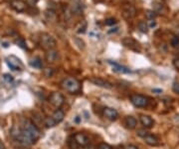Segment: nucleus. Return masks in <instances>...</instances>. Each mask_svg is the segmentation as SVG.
I'll return each mask as SVG.
<instances>
[{
    "mask_svg": "<svg viewBox=\"0 0 179 149\" xmlns=\"http://www.w3.org/2000/svg\"><path fill=\"white\" fill-rule=\"evenodd\" d=\"M115 23H117V20H115V18H109V19H107L106 21H105V24L107 25V26L115 25Z\"/></svg>",
    "mask_w": 179,
    "mask_h": 149,
    "instance_id": "33",
    "label": "nucleus"
},
{
    "mask_svg": "<svg viewBox=\"0 0 179 149\" xmlns=\"http://www.w3.org/2000/svg\"><path fill=\"white\" fill-rule=\"evenodd\" d=\"M179 45V37L178 36H174L171 39V46L172 47H177Z\"/></svg>",
    "mask_w": 179,
    "mask_h": 149,
    "instance_id": "32",
    "label": "nucleus"
},
{
    "mask_svg": "<svg viewBox=\"0 0 179 149\" xmlns=\"http://www.w3.org/2000/svg\"><path fill=\"white\" fill-rule=\"evenodd\" d=\"M173 65L175 66V68L179 69V57L174 59V61H173Z\"/></svg>",
    "mask_w": 179,
    "mask_h": 149,
    "instance_id": "39",
    "label": "nucleus"
},
{
    "mask_svg": "<svg viewBox=\"0 0 179 149\" xmlns=\"http://www.w3.org/2000/svg\"><path fill=\"white\" fill-rule=\"evenodd\" d=\"M38 1L39 0H26V4L31 7H34L37 3H38Z\"/></svg>",
    "mask_w": 179,
    "mask_h": 149,
    "instance_id": "36",
    "label": "nucleus"
},
{
    "mask_svg": "<svg viewBox=\"0 0 179 149\" xmlns=\"http://www.w3.org/2000/svg\"><path fill=\"white\" fill-rule=\"evenodd\" d=\"M145 16L148 20H154L155 16H156V12L153 11V10H146Z\"/></svg>",
    "mask_w": 179,
    "mask_h": 149,
    "instance_id": "27",
    "label": "nucleus"
},
{
    "mask_svg": "<svg viewBox=\"0 0 179 149\" xmlns=\"http://www.w3.org/2000/svg\"><path fill=\"white\" fill-rule=\"evenodd\" d=\"M87 30V22L86 21H82L80 24L77 26V33L81 34V33H85Z\"/></svg>",
    "mask_w": 179,
    "mask_h": 149,
    "instance_id": "24",
    "label": "nucleus"
},
{
    "mask_svg": "<svg viewBox=\"0 0 179 149\" xmlns=\"http://www.w3.org/2000/svg\"><path fill=\"white\" fill-rule=\"evenodd\" d=\"M0 149H6V147H5V144L2 142L1 140H0Z\"/></svg>",
    "mask_w": 179,
    "mask_h": 149,
    "instance_id": "44",
    "label": "nucleus"
},
{
    "mask_svg": "<svg viewBox=\"0 0 179 149\" xmlns=\"http://www.w3.org/2000/svg\"><path fill=\"white\" fill-rule=\"evenodd\" d=\"M61 85H62L63 89H65L66 91H68L69 93H72V94L79 92L81 89L80 82L74 77L65 78V79L61 82Z\"/></svg>",
    "mask_w": 179,
    "mask_h": 149,
    "instance_id": "1",
    "label": "nucleus"
},
{
    "mask_svg": "<svg viewBox=\"0 0 179 149\" xmlns=\"http://www.w3.org/2000/svg\"><path fill=\"white\" fill-rule=\"evenodd\" d=\"M153 6H154L153 11H155V12H160L163 8V5L161 3H158V2H154Z\"/></svg>",
    "mask_w": 179,
    "mask_h": 149,
    "instance_id": "30",
    "label": "nucleus"
},
{
    "mask_svg": "<svg viewBox=\"0 0 179 149\" xmlns=\"http://www.w3.org/2000/svg\"><path fill=\"white\" fill-rule=\"evenodd\" d=\"M136 123H137V122H136V119L132 116H126L125 118V126L127 128H130V129H133V128H135Z\"/></svg>",
    "mask_w": 179,
    "mask_h": 149,
    "instance_id": "17",
    "label": "nucleus"
},
{
    "mask_svg": "<svg viewBox=\"0 0 179 149\" xmlns=\"http://www.w3.org/2000/svg\"><path fill=\"white\" fill-rule=\"evenodd\" d=\"M81 120H82V117L78 115V116H76L75 118H74V122H75V123H80Z\"/></svg>",
    "mask_w": 179,
    "mask_h": 149,
    "instance_id": "42",
    "label": "nucleus"
},
{
    "mask_svg": "<svg viewBox=\"0 0 179 149\" xmlns=\"http://www.w3.org/2000/svg\"><path fill=\"white\" fill-rule=\"evenodd\" d=\"M68 145H69V147L71 149H78V143L76 142L75 139L73 138H69V140H68Z\"/></svg>",
    "mask_w": 179,
    "mask_h": 149,
    "instance_id": "28",
    "label": "nucleus"
},
{
    "mask_svg": "<svg viewBox=\"0 0 179 149\" xmlns=\"http://www.w3.org/2000/svg\"><path fill=\"white\" fill-rule=\"evenodd\" d=\"M45 16H46L47 19L49 20V21H55L56 20V18H57V15H56V13H55V11H53V10H51V9H48V10H46L45 11Z\"/></svg>",
    "mask_w": 179,
    "mask_h": 149,
    "instance_id": "22",
    "label": "nucleus"
},
{
    "mask_svg": "<svg viewBox=\"0 0 179 149\" xmlns=\"http://www.w3.org/2000/svg\"><path fill=\"white\" fill-rule=\"evenodd\" d=\"M3 80L5 81V82L6 83H11L13 80H14V78H13V76L12 75H10V74H8V73H5V74L3 75Z\"/></svg>",
    "mask_w": 179,
    "mask_h": 149,
    "instance_id": "29",
    "label": "nucleus"
},
{
    "mask_svg": "<svg viewBox=\"0 0 179 149\" xmlns=\"http://www.w3.org/2000/svg\"><path fill=\"white\" fill-rule=\"evenodd\" d=\"M102 113H104V116L109 120H115L118 117V112L115 110V109L112 108V107H106V108H104Z\"/></svg>",
    "mask_w": 179,
    "mask_h": 149,
    "instance_id": "9",
    "label": "nucleus"
},
{
    "mask_svg": "<svg viewBox=\"0 0 179 149\" xmlns=\"http://www.w3.org/2000/svg\"><path fill=\"white\" fill-rule=\"evenodd\" d=\"M118 29H120V28H118L117 26V27H114V28H112L110 30L107 31V33H109V34H112V33H115V32H117Z\"/></svg>",
    "mask_w": 179,
    "mask_h": 149,
    "instance_id": "40",
    "label": "nucleus"
},
{
    "mask_svg": "<svg viewBox=\"0 0 179 149\" xmlns=\"http://www.w3.org/2000/svg\"><path fill=\"white\" fill-rule=\"evenodd\" d=\"M90 81H91L94 85L99 86V87H102V88H105V89H112V85L110 84L109 81L102 79V78L94 77V78H92Z\"/></svg>",
    "mask_w": 179,
    "mask_h": 149,
    "instance_id": "7",
    "label": "nucleus"
},
{
    "mask_svg": "<svg viewBox=\"0 0 179 149\" xmlns=\"http://www.w3.org/2000/svg\"><path fill=\"white\" fill-rule=\"evenodd\" d=\"M43 123L47 128H52V127H54L55 125L57 124L56 122H55V120L52 118V116L51 117H46V118L44 119Z\"/></svg>",
    "mask_w": 179,
    "mask_h": 149,
    "instance_id": "23",
    "label": "nucleus"
},
{
    "mask_svg": "<svg viewBox=\"0 0 179 149\" xmlns=\"http://www.w3.org/2000/svg\"><path fill=\"white\" fill-rule=\"evenodd\" d=\"M6 63L14 71H21V70H23V63L21 62L19 58H17L14 55H10L7 57Z\"/></svg>",
    "mask_w": 179,
    "mask_h": 149,
    "instance_id": "4",
    "label": "nucleus"
},
{
    "mask_svg": "<svg viewBox=\"0 0 179 149\" xmlns=\"http://www.w3.org/2000/svg\"><path fill=\"white\" fill-rule=\"evenodd\" d=\"M138 29L140 32L147 33L148 32V26H147V23H145L144 21H140L138 23Z\"/></svg>",
    "mask_w": 179,
    "mask_h": 149,
    "instance_id": "25",
    "label": "nucleus"
},
{
    "mask_svg": "<svg viewBox=\"0 0 179 149\" xmlns=\"http://www.w3.org/2000/svg\"><path fill=\"white\" fill-rule=\"evenodd\" d=\"M135 13H136V10L133 6L126 5V6H125V8H123L122 16L125 17V19H131V18L135 16Z\"/></svg>",
    "mask_w": 179,
    "mask_h": 149,
    "instance_id": "12",
    "label": "nucleus"
},
{
    "mask_svg": "<svg viewBox=\"0 0 179 149\" xmlns=\"http://www.w3.org/2000/svg\"><path fill=\"white\" fill-rule=\"evenodd\" d=\"M125 149H138V148L134 145H128V146H126Z\"/></svg>",
    "mask_w": 179,
    "mask_h": 149,
    "instance_id": "43",
    "label": "nucleus"
},
{
    "mask_svg": "<svg viewBox=\"0 0 179 149\" xmlns=\"http://www.w3.org/2000/svg\"><path fill=\"white\" fill-rule=\"evenodd\" d=\"M10 5L17 12H23L26 9V3L23 0H12Z\"/></svg>",
    "mask_w": 179,
    "mask_h": 149,
    "instance_id": "11",
    "label": "nucleus"
},
{
    "mask_svg": "<svg viewBox=\"0 0 179 149\" xmlns=\"http://www.w3.org/2000/svg\"><path fill=\"white\" fill-rule=\"evenodd\" d=\"M52 118L55 120L56 123H60V122H62L63 120H64L65 113L61 110V109H57V110L53 113V115H52Z\"/></svg>",
    "mask_w": 179,
    "mask_h": 149,
    "instance_id": "14",
    "label": "nucleus"
},
{
    "mask_svg": "<svg viewBox=\"0 0 179 149\" xmlns=\"http://www.w3.org/2000/svg\"><path fill=\"white\" fill-rule=\"evenodd\" d=\"M130 101L135 107H145L148 103V100L145 96L139 95V94H133L130 96Z\"/></svg>",
    "mask_w": 179,
    "mask_h": 149,
    "instance_id": "6",
    "label": "nucleus"
},
{
    "mask_svg": "<svg viewBox=\"0 0 179 149\" xmlns=\"http://www.w3.org/2000/svg\"><path fill=\"white\" fill-rule=\"evenodd\" d=\"M74 139L78 143L79 146H86L89 144V138L87 137L86 134L82 132H78L74 135Z\"/></svg>",
    "mask_w": 179,
    "mask_h": 149,
    "instance_id": "8",
    "label": "nucleus"
},
{
    "mask_svg": "<svg viewBox=\"0 0 179 149\" xmlns=\"http://www.w3.org/2000/svg\"><path fill=\"white\" fill-rule=\"evenodd\" d=\"M29 64L32 67H34V68H37V69L42 68V61L39 57H33V58H31L30 61H29Z\"/></svg>",
    "mask_w": 179,
    "mask_h": 149,
    "instance_id": "20",
    "label": "nucleus"
},
{
    "mask_svg": "<svg viewBox=\"0 0 179 149\" xmlns=\"http://www.w3.org/2000/svg\"><path fill=\"white\" fill-rule=\"evenodd\" d=\"M147 26H148V28H153L156 26V21H154V20H148V23H147Z\"/></svg>",
    "mask_w": 179,
    "mask_h": 149,
    "instance_id": "38",
    "label": "nucleus"
},
{
    "mask_svg": "<svg viewBox=\"0 0 179 149\" xmlns=\"http://www.w3.org/2000/svg\"><path fill=\"white\" fill-rule=\"evenodd\" d=\"M136 134H137V136H139V137L144 138L147 134H148V133H147L145 129H138L137 131H136Z\"/></svg>",
    "mask_w": 179,
    "mask_h": 149,
    "instance_id": "31",
    "label": "nucleus"
},
{
    "mask_svg": "<svg viewBox=\"0 0 179 149\" xmlns=\"http://www.w3.org/2000/svg\"><path fill=\"white\" fill-rule=\"evenodd\" d=\"M152 92L153 93H156V94H161L163 91H162V89H157V88H153V89L151 90Z\"/></svg>",
    "mask_w": 179,
    "mask_h": 149,
    "instance_id": "41",
    "label": "nucleus"
},
{
    "mask_svg": "<svg viewBox=\"0 0 179 149\" xmlns=\"http://www.w3.org/2000/svg\"><path fill=\"white\" fill-rule=\"evenodd\" d=\"M73 41H74V43H75V45L77 46L79 49H81V50H84V49L86 48V43H85V41H84L82 38H80V37H74L73 38Z\"/></svg>",
    "mask_w": 179,
    "mask_h": 149,
    "instance_id": "21",
    "label": "nucleus"
},
{
    "mask_svg": "<svg viewBox=\"0 0 179 149\" xmlns=\"http://www.w3.org/2000/svg\"><path fill=\"white\" fill-rule=\"evenodd\" d=\"M122 44L125 46H126V47H130V48H131V49H135V48H134V46L136 47V46L138 45V44L136 43L132 38H130V37L122 39Z\"/></svg>",
    "mask_w": 179,
    "mask_h": 149,
    "instance_id": "19",
    "label": "nucleus"
},
{
    "mask_svg": "<svg viewBox=\"0 0 179 149\" xmlns=\"http://www.w3.org/2000/svg\"><path fill=\"white\" fill-rule=\"evenodd\" d=\"M43 73H44V76L49 78V77H52L54 74V69L51 68V67H46L44 70H43Z\"/></svg>",
    "mask_w": 179,
    "mask_h": 149,
    "instance_id": "26",
    "label": "nucleus"
},
{
    "mask_svg": "<svg viewBox=\"0 0 179 149\" xmlns=\"http://www.w3.org/2000/svg\"><path fill=\"white\" fill-rule=\"evenodd\" d=\"M58 57H59V52H58L55 48L47 50L46 54H45V58H46V60L49 62V63H54L55 61H57Z\"/></svg>",
    "mask_w": 179,
    "mask_h": 149,
    "instance_id": "10",
    "label": "nucleus"
},
{
    "mask_svg": "<svg viewBox=\"0 0 179 149\" xmlns=\"http://www.w3.org/2000/svg\"><path fill=\"white\" fill-rule=\"evenodd\" d=\"M22 129H24L25 131H27L28 134L30 135V136L32 137L35 141L40 137V131H39V129L37 128L36 125L34 124L32 121H30L29 119L24 120Z\"/></svg>",
    "mask_w": 179,
    "mask_h": 149,
    "instance_id": "3",
    "label": "nucleus"
},
{
    "mask_svg": "<svg viewBox=\"0 0 179 149\" xmlns=\"http://www.w3.org/2000/svg\"><path fill=\"white\" fill-rule=\"evenodd\" d=\"M70 10L71 12H72V14H75V15H81L82 13H83V7H82L81 3H79V2L73 3Z\"/></svg>",
    "mask_w": 179,
    "mask_h": 149,
    "instance_id": "15",
    "label": "nucleus"
},
{
    "mask_svg": "<svg viewBox=\"0 0 179 149\" xmlns=\"http://www.w3.org/2000/svg\"><path fill=\"white\" fill-rule=\"evenodd\" d=\"M98 149H112V147L109 144H107V143H101L98 146Z\"/></svg>",
    "mask_w": 179,
    "mask_h": 149,
    "instance_id": "37",
    "label": "nucleus"
},
{
    "mask_svg": "<svg viewBox=\"0 0 179 149\" xmlns=\"http://www.w3.org/2000/svg\"><path fill=\"white\" fill-rule=\"evenodd\" d=\"M172 90L173 92L176 93V94H179V83L177 82H174L172 85Z\"/></svg>",
    "mask_w": 179,
    "mask_h": 149,
    "instance_id": "35",
    "label": "nucleus"
},
{
    "mask_svg": "<svg viewBox=\"0 0 179 149\" xmlns=\"http://www.w3.org/2000/svg\"><path fill=\"white\" fill-rule=\"evenodd\" d=\"M110 63L112 64V66H114V69L112 70H114L115 72H117V73H130V70L127 69L125 66H122V65L115 63V62L112 63V62H110Z\"/></svg>",
    "mask_w": 179,
    "mask_h": 149,
    "instance_id": "18",
    "label": "nucleus"
},
{
    "mask_svg": "<svg viewBox=\"0 0 179 149\" xmlns=\"http://www.w3.org/2000/svg\"><path fill=\"white\" fill-rule=\"evenodd\" d=\"M144 141H145L146 144L150 145V146H157L158 145V139L154 136V135L151 134H147L145 137H144Z\"/></svg>",
    "mask_w": 179,
    "mask_h": 149,
    "instance_id": "16",
    "label": "nucleus"
},
{
    "mask_svg": "<svg viewBox=\"0 0 179 149\" xmlns=\"http://www.w3.org/2000/svg\"><path fill=\"white\" fill-rule=\"evenodd\" d=\"M40 45L42 46V48L50 50V49H54L56 47L57 41L49 33H42L40 36Z\"/></svg>",
    "mask_w": 179,
    "mask_h": 149,
    "instance_id": "2",
    "label": "nucleus"
},
{
    "mask_svg": "<svg viewBox=\"0 0 179 149\" xmlns=\"http://www.w3.org/2000/svg\"><path fill=\"white\" fill-rule=\"evenodd\" d=\"M139 120H140V123L145 128H151L154 124L153 119H152L150 116H148V115H144V114L140 115Z\"/></svg>",
    "mask_w": 179,
    "mask_h": 149,
    "instance_id": "13",
    "label": "nucleus"
},
{
    "mask_svg": "<svg viewBox=\"0 0 179 149\" xmlns=\"http://www.w3.org/2000/svg\"><path fill=\"white\" fill-rule=\"evenodd\" d=\"M49 101H50V103H51L53 106L56 107V108H60V107L64 104L65 99H64V96H63L61 93L53 92L51 95H50Z\"/></svg>",
    "mask_w": 179,
    "mask_h": 149,
    "instance_id": "5",
    "label": "nucleus"
},
{
    "mask_svg": "<svg viewBox=\"0 0 179 149\" xmlns=\"http://www.w3.org/2000/svg\"><path fill=\"white\" fill-rule=\"evenodd\" d=\"M15 43H16L19 47H21V48H23V49L26 48V44H25V42H24V40H23V39H18V40L15 41Z\"/></svg>",
    "mask_w": 179,
    "mask_h": 149,
    "instance_id": "34",
    "label": "nucleus"
}]
</instances>
